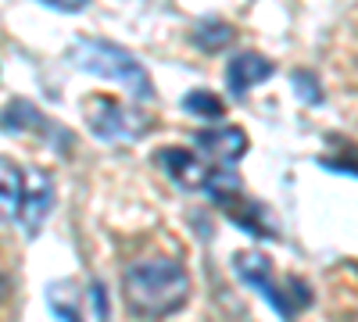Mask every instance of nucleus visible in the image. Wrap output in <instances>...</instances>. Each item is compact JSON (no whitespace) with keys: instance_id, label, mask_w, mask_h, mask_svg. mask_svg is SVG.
<instances>
[{"instance_id":"4","label":"nucleus","mask_w":358,"mask_h":322,"mask_svg":"<svg viewBox=\"0 0 358 322\" xmlns=\"http://www.w3.org/2000/svg\"><path fill=\"white\" fill-rule=\"evenodd\" d=\"M86 126L97 140H140L151 129V119L126 104H118L115 97L94 94L86 101Z\"/></svg>"},{"instance_id":"14","label":"nucleus","mask_w":358,"mask_h":322,"mask_svg":"<svg viewBox=\"0 0 358 322\" xmlns=\"http://www.w3.org/2000/svg\"><path fill=\"white\" fill-rule=\"evenodd\" d=\"M90 290H94V308H97V315H101V319H108V301H104V286H101V283H94Z\"/></svg>"},{"instance_id":"3","label":"nucleus","mask_w":358,"mask_h":322,"mask_svg":"<svg viewBox=\"0 0 358 322\" xmlns=\"http://www.w3.org/2000/svg\"><path fill=\"white\" fill-rule=\"evenodd\" d=\"M233 269H236V276H241V283L262 290V298L268 301V308H273L283 322H294L297 312L312 308V286L305 279H297V276L276 279L273 258L262 254V251H241L233 258Z\"/></svg>"},{"instance_id":"11","label":"nucleus","mask_w":358,"mask_h":322,"mask_svg":"<svg viewBox=\"0 0 358 322\" xmlns=\"http://www.w3.org/2000/svg\"><path fill=\"white\" fill-rule=\"evenodd\" d=\"M183 111L197 115V119L215 122V119H222V115H226V104H222L215 94H208V90H194V94L183 97Z\"/></svg>"},{"instance_id":"8","label":"nucleus","mask_w":358,"mask_h":322,"mask_svg":"<svg viewBox=\"0 0 358 322\" xmlns=\"http://www.w3.org/2000/svg\"><path fill=\"white\" fill-rule=\"evenodd\" d=\"M29 175V186H25V208H22V219L18 226L33 237V233L43 226L47 212H50V204H54V186H50V175L33 168V172H25Z\"/></svg>"},{"instance_id":"9","label":"nucleus","mask_w":358,"mask_h":322,"mask_svg":"<svg viewBox=\"0 0 358 322\" xmlns=\"http://www.w3.org/2000/svg\"><path fill=\"white\" fill-rule=\"evenodd\" d=\"M25 186H29L25 168H18L8 158H0V219H4V222H18L22 219Z\"/></svg>"},{"instance_id":"5","label":"nucleus","mask_w":358,"mask_h":322,"mask_svg":"<svg viewBox=\"0 0 358 322\" xmlns=\"http://www.w3.org/2000/svg\"><path fill=\"white\" fill-rule=\"evenodd\" d=\"M194 147L204 154V161L222 165V168H236V161L248 151V136L236 126H212V129L194 133Z\"/></svg>"},{"instance_id":"10","label":"nucleus","mask_w":358,"mask_h":322,"mask_svg":"<svg viewBox=\"0 0 358 322\" xmlns=\"http://www.w3.org/2000/svg\"><path fill=\"white\" fill-rule=\"evenodd\" d=\"M233 36H236V29H233L229 22H215V18H204V22L194 29V43H197L201 50H208V54L222 50Z\"/></svg>"},{"instance_id":"2","label":"nucleus","mask_w":358,"mask_h":322,"mask_svg":"<svg viewBox=\"0 0 358 322\" xmlns=\"http://www.w3.org/2000/svg\"><path fill=\"white\" fill-rule=\"evenodd\" d=\"M69 61L90 75H104V79H115L122 82L129 97H136L140 104L155 101V82L147 75V68L136 61L129 50H122L111 40H94V36H79L72 47H69Z\"/></svg>"},{"instance_id":"12","label":"nucleus","mask_w":358,"mask_h":322,"mask_svg":"<svg viewBox=\"0 0 358 322\" xmlns=\"http://www.w3.org/2000/svg\"><path fill=\"white\" fill-rule=\"evenodd\" d=\"M47 8H54V11H62V15H76V11H83L90 0H43Z\"/></svg>"},{"instance_id":"1","label":"nucleus","mask_w":358,"mask_h":322,"mask_svg":"<svg viewBox=\"0 0 358 322\" xmlns=\"http://www.w3.org/2000/svg\"><path fill=\"white\" fill-rule=\"evenodd\" d=\"M126 312L140 322H158L176 315L190 301V276L172 258H147L122 272Z\"/></svg>"},{"instance_id":"7","label":"nucleus","mask_w":358,"mask_h":322,"mask_svg":"<svg viewBox=\"0 0 358 322\" xmlns=\"http://www.w3.org/2000/svg\"><path fill=\"white\" fill-rule=\"evenodd\" d=\"M273 72H276V65L268 61L265 54H258V50H244V54H236L233 61L226 65V90H229L233 97H244V94L255 90L258 82L273 79Z\"/></svg>"},{"instance_id":"13","label":"nucleus","mask_w":358,"mask_h":322,"mask_svg":"<svg viewBox=\"0 0 358 322\" xmlns=\"http://www.w3.org/2000/svg\"><path fill=\"white\" fill-rule=\"evenodd\" d=\"M326 168H334V172H348V175H358V161H337V158H322Z\"/></svg>"},{"instance_id":"6","label":"nucleus","mask_w":358,"mask_h":322,"mask_svg":"<svg viewBox=\"0 0 358 322\" xmlns=\"http://www.w3.org/2000/svg\"><path fill=\"white\" fill-rule=\"evenodd\" d=\"M158 165H162V172L169 175V180L176 183V186H183V190H204V183H208V175H212V161H204L201 154H194V151H183V147H165V151H158Z\"/></svg>"}]
</instances>
